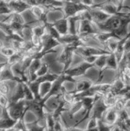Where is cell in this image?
<instances>
[{"label": "cell", "instance_id": "cell-1", "mask_svg": "<svg viewBox=\"0 0 130 131\" xmlns=\"http://www.w3.org/2000/svg\"><path fill=\"white\" fill-rule=\"evenodd\" d=\"M83 45V43L81 40L75 43L65 46V47L63 48V51L57 59V61L59 62L64 65L63 70L62 72L65 71L66 70L69 69V66L72 63L73 53L77 50L78 47H82Z\"/></svg>", "mask_w": 130, "mask_h": 131}, {"label": "cell", "instance_id": "cell-2", "mask_svg": "<svg viewBox=\"0 0 130 131\" xmlns=\"http://www.w3.org/2000/svg\"><path fill=\"white\" fill-rule=\"evenodd\" d=\"M63 3L62 12L64 14V18L66 19L74 17L83 12L90 10L89 8L83 5L81 1H65Z\"/></svg>", "mask_w": 130, "mask_h": 131}, {"label": "cell", "instance_id": "cell-3", "mask_svg": "<svg viewBox=\"0 0 130 131\" xmlns=\"http://www.w3.org/2000/svg\"><path fill=\"white\" fill-rule=\"evenodd\" d=\"M10 117L14 120L18 121L22 117H24L27 111V101L22 100L15 104H10L7 108Z\"/></svg>", "mask_w": 130, "mask_h": 131}, {"label": "cell", "instance_id": "cell-4", "mask_svg": "<svg viewBox=\"0 0 130 131\" xmlns=\"http://www.w3.org/2000/svg\"><path fill=\"white\" fill-rule=\"evenodd\" d=\"M27 111L30 110L33 112L38 117L37 120L39 122L44 120L45 121V113L44 112V108H45V104L40 99H34L32 101H27Z\"/></svg>", "mask_w": 130, "mask_h": 131}, {"label": "cell", "instance_id": "cell-5", "mask_svg": "<svg viewBox=\"0 0 130 131\" xmlns=\"http://www.w3.org/2000/svg\"><path fill=\"white\" fill-rule=\"evenodd\" d=\"M77 54L83 57H87V56H100L102 55H108L112 52L110 51H107L106 50L101 49V48H96L93 47H86V46H82L78 47L75 51Z\"/></svg>", "mask_w": 130, "mask_h": 131}, {"label": "cell", "instance_id": "cell-6", "mask_svg": "<svg viewBox=\"0 0 130 131\" xmlns=\"http://www.w3.org/2000/svg\"><path fill=\"white\" fill-rule=\"evenodd\" d=\"M41 41L42 45V49L41 51L47 53H56V50H53V48L61 45L59 41L53 38L47 32H45V34L42 36Z\"/></svg>", "mask_w": 130, "mask_h": 131}, {"label": "cell", "instance_id": "cell-7", "mask_svg": "<svg viewBox=\"0 0 130 131\" xmlns=\"http://www.w3.org/2000/svg\"><path fill=\"white\" fill-rule=\"evenodd\" d=\"M93 67H94V64H91L87 63L86 62H83L80 64H78L72 68H69L65 71L61 72V73H64L72 78H74V77L84 75L86 74V71L88 69L93 68Z\"/></svg>", "mask_w": 130, "mask_h": 131}, {"label": "cell", "instance_id": "cell-8", "mask_svg": "<svg viewBox=\"0 0 130 131\" xmlns=\"http://www.w3.org/2000/svg\"><path fill=\"white\" fill-rule=\"evenodd\" d=\"M78 27L77 29V35L80 38H83L90 35L98 33L93 26V22L87 19H82L79 20Z\"/></svg>", "mask_w": 130, "mask_h": 131}, {"label": "cell", "instance_id": "cell-9", "mask_svg": "<svg viewBox=\"0 0 130 131\" xmlns=\"http://www.w3.org/2000/svg\"><path fill=\"white\" fill-rule=\"evenodd\" d=\"M110 108L106 105L103 98L98 99L93 108V115L91 118H94L96 120H103V116Z\"/></svg>", "mask_w": 130, "mask_h": 131}, {"label": "cell", "instance_id": "cell-10", "mask_svg": "<svg viewBox=\"0 0 130 131\" xmlns=\"http://www.w3.org/2000/svg\"><path fill=\"white\" fill-rule=\"evenodd\" d=\"M89 12L91 17L92 22L94 24L103 23L112 16L105 12L95 8H91Z\"/></svg>", "mask_w": 130, "mask_h": 131}, {"label": "cell", "instance_id": "cell-11", "mask_svg": "<svg viewBox=\"0 0 130 131\" xmlns=\"http://www.w3.org/2000/svg\"><path fill=\"white\" fill-rule=\"evenodd\" d=\"M8 81L15 82L16 83H22V80L19 77H16L12 71V66L8 64L6 65L0 74V83L1 82H6Z\"/></svg>", "mask_w": 130, "mask_h": 131}, {"label": "cell", "instance_id": "cell-12", "mask_svg": "<svg viewBox=\"0 0 130 131\" xmlns=\"http://www.w3.org/2000/svg\"><path fill=\"white\" fill-rule=\"evenodd\" d=\"M15 88L12 91L11 96L9 97L10 104H15L22 100H25L24 93L22 83H17Z\"/></svg>", "mask_w": 130, "mask_h": 131}, {"label": "cell", "instance_id": "cell-13", "mask_svg": "<svg viewBox=\"0 0 130 131\" xmlns=\"http://www.w3.org/2000/svg\"><path fill=\"white\" fill-rule=\"evenodd\" d=\"M8 4L12 13L15 14H21L24 11L31 8L26 1H10L8 2Z\"/></svg>", "mask_w": 130, "mask_h": 131}, {"label": "cell", "instance_id": "cell-14", "mask_svg": "<svg viewBox=\"0 0 130 131\" xmlns=\"http://www.w3.org/2000/svg\"><path fill=\"white\" fill-rule=\"evenodd\" d=\"M75 83V88L73 91L71 92V93L74 95L84 92L93 86V82L88 79L76 81Z\"/></svg>", "mask_w": 130, "mask_h": 131}, {"label": "cell", "instance_id": "cell-15", "mask_svg": "<svg viewBox=\"0 0 130 131\" xmlns=\"http://www.w3.org/2000/svg\"><path fill=\"white\" fill-rule=\"evenodd\" d=\"M52 24L61 36H64L68 34V19L63 17V19L56 20Z\"/></svg>", "mask_w": 130, "mask_h": 131}, {"label": "cell", "instance_id": "cell-16", "mask_svg": "<svg viewBox=\"0 0 130 131\" xmlns=\"http://www.w3.org/2000/svg\"><path fill=\"white\" fill-rule=\"evenodd\" d=\"M118 119V113L113 108H110L105 113L104 119L103 121L109 126H113L116 124Z\"/></svg>", "mask_w": 130, "mask_h": 131}, {"label": "cell", "instance_id": "cell-17", "mask_svg": "<svg viewBox=\"0 0 130 131\" xmlns=\"http://www.w3.org/2000/svg\"><path fill=\"white\" fill-rule=\"evenodd\" d=\"M68 18V34L72 35H77V30L76 29V23L82 20L81 14Z\"/></svg>", "mask_w": 130, "mask_h": 131}, {"label": "cell", "instance_id": "cell-18", "mask_svg": "<svg viewBox=\"0 0 130 131\" xmlns=\"http://www.w3.org/2000/svg\"><path fill=\"white\" fill-rule=\"evenodd\" d=\"M81 40V38L78 35H72L70 34L61 36L59 42L61 44H65L66 45H72Z\"/></svg>", "mask_w": 130, "mask_h": 131}, {"label": "cell", "instance_id": "cell-19", "mask_svg": "<svg viewBox=\"0 0 130 131\" xmlns=\"http://www.w3.org/2000/svg\"><path fill=\"white\" fill-rule=\"evenodd\" d=\"M29 87L31 89V92L33 94L35 99H42L40 95V87L41 83L36 82V80L34 82H27Z\"/></svg>", "mask_w": 130, "mask_h": 131}, {"label": "cell", "instance_id": "cell-20", "mask_svg": "<svg viewBox=\"0 0 130 131\" xmlns=\"http://www.w3.org/2000/svg\"><path fill=\"white\" fill-rule=\"evenodd\" d=\"M119 67L117 61L116 57H115L114 53H111L108 56L107 60V64H106V69H117Z\"/></svg>", "mask_w": 130, "mask_h": 131}, {"label": "cell", "instance_id": "cell-21", "mask_svg": "<svg viewBox=\"0 0 130 131\" xmlns=\"http://www.w3.org/2000/svg\"><path fill=\"white\" fill-rule=\"evenodd\" d=\"M59 76V74L48 73V74H45V75L43 76V77H38L36 78V81L40 83H42L43 82H51V83H53L54 81H56L58 78Z\"/></svg>", "mask_w": 130, "mask_h": 131}, {"label": "cell", "instance_id": "cell-22", "mask_svg": "<svg viewBox=\"0 0 130 131\" xmlns=\"http://www.w3.org/2000/svg\"><path fill=\"white\" fill-rule=\"evenodd\" d=\"M26 126L29 131H47L45 125H40L38 120L31 123H26Z\"/></svg>", "mask_w": 130, "mask_h": 131}, {"label": "cell", "instance_id": "cell-23", "mask_svg": "<svg viewBox=\"0 0 130 131\" xmlns=\"http://www.w3.org/2000/svg\"><path fill=\"white\" fill-rule=\"evenodd\" d=\"M46 26V31H47V33L50 35L51 36H52L53 38H54L55 40H57L58 41H59L60 38H61V35H59L58 32H57V30L53 26L52 23H47L45 24Z\"/></svg>", "mask_w": 130, "mask_h": 131}, {"label": "cell", "instance_id": "cell-24", "mask_svg": "<svg viewBox=\"0 0 130 131\" xmlns=\"http://www.w3.org/2000/svg\"><path fill=\"white\" fill-rule=\"evenodd\" d=\"M46 31V26L45 25H38V26L32 27L31 28V32L32 35L37 36V37L42 38L43 35L45 34Z\"/></svg>", "mask_w": 130, "mask_h": 131}, {"label": "cell", "instance_id": "cell-25", "mask_svg": "<svg viewBox=\"0 0 130 131\" xmlns=\"http://www.w3.org/2000/svg\"><path fill=\"white\" fill-rule=\"evenodd\" d=\"M52 83L51 82H43L41 83L40 87V95L42 99L45 97L51 91Z\"/></svg>", "mask_w": 130, "mask_h": 131}, {"label": "cell", "instance_id": "cell-26", "mask_svg": "<svg viewBox=\"0 0 130 131\" xmlns=\"http://www.w3.org/2000/svg\"><path fill=\"white\" fill-rule=\"evenodd\" d=\"M22 86H23L24 89V93L25 96V100L26 101H32L35 99V97H34L33 94L31 92V89L29 87L27 83L26 82H22Z\"/></svg>", "mask_w": 130, "mask_h": 131}, {"label": "cell", "instance_id": "cell-27", "mask_svg": "<svg viewBox=\"0 0 130 131\" xmlns=\"http://www.w3.org/2000/svg\"><path fill=\"white\" fill-rule=\"evenodd\" d=\"M16 51L12 48L11 47H4L3 48L0 50V55H1L3 57H6V59L10 58L12 56H14L15 53Z\"/></svg>", "mask_w": 130, "mask_h": 131}, {"label": "cell", "instance_id": "cell-28", "mask_svg": "<svg viewBox=\"0 0 130 131\" xmlns=\"http://www.w3.org/2000/svg\"><path fill=\"white\" fill-rule=\"evenodd\" d=\"M12 12L9 8L8 2L5 1H0V15H10Z\"/></svg>", "mask_w": 130, "mask_h": 131}, {"label": "cell", "instance_id": "cell-29", "mask_svg": "<svg viewBox=\"0 0 130 131\" xmlns=\"http://www.w3.org/2000/svg\"><path fill=\"white\" fill-rule=\"evenodd\" d=\"M12 93V89L7 82L0 83V94L8 97V95Z\"/></svg>", "mask_w": 130, "mask_h": 131}, {"label": "cell", "instance_id": "cell-30", "mask_svg": "<svg viewBox=\"0 0 130 131\" xmlns=\"http://www.w3.org/2000/svg\"><path fill=\"white\" fill-rule=\"evenodd\" d=\"M49 69L50 65L48 62L42 63L40 69L36 72V76H37V77H43V76L45 75V74H48L49 73Z\"/></svg>", "mask_w": 130, "mask_h": 131}, {"label": "cell", "instance_id": "cell-31", "mask_svg": "<svg viewBox=\"0 0 130 131\" xmlns=\"http://www.w3.org/2000/svg\"><path fill=\"white\" fill-rule=\"evenodd\" d=\"M9 103H10V101H9L8 97L0 94V107L1 109L7 108Z\"/></svg>", "mask_w": 130, "mask_h": 131}, {"label": "cell", "instance_id": "cell-32", "mask_svg": "<svg viewBox=\"0 0 130 131\" xmlns=\"http://www.w3.org/2000/svg\"><path fill=\"white\" fill-rule=\"evenodd\" d=\"M112 127L106 124L102 120H98V131H110Z\"/></svg>", "mask_w": 130, "mask_h": 131}, {"label": "cell", "instance_id": "cell-33", "mask_svg": "<svg viewBox=\"0 0 130 131\" xmlns=\"http://www.w3.org/2000/svg\"><path fill=\"white\" fill-rule=\"evenodd\" d=\"M98 127V120L94 118H91L87 125L86 130H91V129H96Z\"/></svg>", "mask_w": 130, "mask_h": 131}, {"label": "cell", "instance_id": "cell-34", "mask_svg": "<svg viewBox=\"0 0 130 131\" xmlns=\"http://www.w3.org/2000/svg\"><path fill=\"white\" fill-rule=\"evenodd\" d=\"M130 52V32H128V38H127L126 42L124 45V56H126L128 53Z\"/></svg>", "mask_w": 130, "mask_h": 131}, {"label": "cell", "instance_id": "cell-35", "mask_svg": "<svg viewBox=\"0 0 130 131\" xmlns=\"http://www.w3.org/2000/svg\"><path fill=\"white\" fill-rule=\"evenodd\" d=\"M54 129V131H65L62 124H61V122L59 121V119L58 120H55V124Z\"/></svg>", "mask_w": 130, "mask_h": 131}, {"label": "cell", "instance_id": "cell-36", "mask_svg": "<svg viewBox=\"0 0 130 131\" xmlns=\"http://www.w3.org/2000/svg\"><path fill=\"white\" fill-rule=\"evenodd\" d=\"M8 64L7 61H0V74L1 73L2 71L3 70L4 68Z\"/></svg>", "mask_w": 130, "mask_h": 131}, {"label": "cell", "instance_id": "cell-37", "mask_svg": "<svg viewBox=\"0 0 130 131\" xmlns=\"http://www.w3.org/2000/svg\"><path fill=\"white\" fill-rule=\"evenodd\" d=\"M65 131H86V130H82V129H78L77 127H72L67 129L66 130H65Z\"/></svg>", "mask_w": 130, "mask_h": 131}, {"label": "cell", "instance_id": "cell-38", "mask_svg": "<svg viewBox=\"0 0 130 131\" xmlns=\"http://www.w3.org/2000/svg\"><path fill=\"white\" fill-rule=\"evenodd\" d=\"M110 131H121V128L118 125H114L112 127Z\"/></svg>", "mask_w": 130, "mask_h": 131}, {"label": "cell", "instance_id": "cell-39", "mask_svg": "<svg viewBox=\"0 0 130 131\" xmlns=\"http://www.w3.org/2000/svg\"><path fill=\"white\" fill-rule=\"evenodd\" d=\"M4 47H5V45H4L3 42L2 41H1V40H0V50H1V48H3Z\"/></svg>", "mask_w": 130, "mask_h": 131}, {"label": "cell", "instance_id": "cell-40", "mask_svg": "<svg viewBox=\"0 0 130 131\" xmlns=\"http://www.w3.org/2000/svg\"><path fill=\"white\" fill-rule=\"evenodd\" d=\"M14 131H19V130H15Z\"/></svg>", "mask_w": 130, "mask_h": 131}]
</instances>
